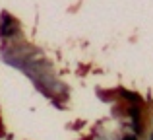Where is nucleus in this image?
<instances>
[{
    "mask_svg": "<svg viewBox=\"0 0 153 140\" xmlns=\"http://www.w3.org/2000/svg\"><path fill=\"white\" fill-rule=\"evenodd\" d=\"M8 23H10V18H8V16H4V19H2V27H0V29H2V35H4V37H8V35L12 33V27L8 25Z\"/></svg>",
    "mask_w": 153,
    "mask_h": 140,
    "instance_id": "nucleus-1",
    "label": "nucleus"
},
{
    "mask_svg": "<svg viewBox=\"0 0 153 140\" xmlns=\"http://www.w3.org/2000/svg\"><path fill=\"white\" fill-rule=\"evenodd\" d=\"M132 115H134V117H138V111H136V109H132ZM132 127H134L136 130H140V129H142V127H140V121H136V123H134Z\"/></svg>",
    "mask_w": 153,
    "mask_h": 140,
    "instance_id": "nucleus-2",
    "label": "nucleus"
},
{
    "mask_svg": "<svg viewBox=\"0 0 153 140\" xmlns=\"http://www.w3.org/2000/svg\"><path fill=\"white\" fill-rule=\"evenodd\" d=\"M124 140H136V136H126Z\"/></svg>",
    "mask_w": 153,
    "mask_h": 140,
    "instance_id": "nucleus-3",
    "label": "nucleus"
}]
</instances>
